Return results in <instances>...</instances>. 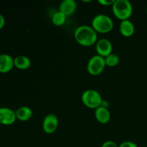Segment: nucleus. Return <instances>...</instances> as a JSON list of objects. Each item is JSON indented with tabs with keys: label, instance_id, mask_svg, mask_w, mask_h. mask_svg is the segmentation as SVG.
<instances>
[{
	"label": "nucleus",
	"instance_id": "obj_1",
	"mask_svg": "<svg viewBox=\"0 0 147 147\" xmlns=\"http://www.w3.org/2000/svg\"><path fill=\"white\" fill-rule=\"evenodd\" d=\"M74 37L78 43L83 46L89 47L98 41L97 32L88 25H81L75 30Z\"/></svg>",
	"mask_w": 147,
	"mask_h": 147
},
{
	"label": "nucleus",
	"instance_id": "obj_2",
	"mask_svg": "<svg viewBox=\"0 0 147 147\" xmlns=\"http://www.w3.org/2000/svg\"><path fill=\"white\" fill-rule=\"evenodd\" d=\"M112 10L115 17L119 20H129L133 13V7L128 0H116L112 5Z\"/></svg>",
	"mask_w": 147,
	"mask_h": 147
},
{
	"label": "nucleus",
	"instance_id": "obj_3",
	"mask_svg": "<svg viewBox=\"0 0 147 147\" xmlns=\"http://www.w3.org/2000/svg\"><path fill=\"white\" fill-rule=\"evenodd\" d=\"M92 26L96 32L107 33L111 31L113 27L112 19L106 14H100L95 16L92 20Z\"/></svg>",
	"mask_w": 147,
	"mask_h": 147
},
{
	"label": "nucleus",
	"instance_id": "obj_4",
	"mask_svg": "<svg viewBox=\"0 0 147 147\" xmlns=\"http://www.w3.org/2000/svg\"><path fill=\"white\" fill-rule=\"evenodd\" d=\"M81 99L83 104L90 109H96L101 106L103 102V98L100 93L93 89L85 90L82 94Z\"/></svg>",
	"mask_w": 147,
	"mask_h": 147
},
{
	"label": "nucleus",
	"instance_id": "obj_5",
	"mask_svg": "<svg viewBox=\"0 0 147 147\" xmlns=\"http://www.w3.org/2000/svg\"><path fill=\"white\" fill-rule=\"evenodd\" d=\"M106 66L104 57L96 55L90 57L88 62L87 70L91 76H96L100 75L104 70Z\"/></svg>",
	"mask_w": 147,
	"mask_h": 147
},
{
	"label": "nucleus",
	"instance_id": "obj_6",
	"mask_svg": "<svg viewBox=\"0 0 147 147\" xmlns=\"http://www.w3.org/2000/svg\"><path fill=\"white\" fill-rule=\"evenodd\" d=\"M96 50L98 55L106 57L112 53L113 46L110 40L106 38H102L98 40L96 43Z\"/></svg>",
	"mask_w": 147,
	"mask_h": 147
},
{
	"label": "nucleus",
	"instance_id": "obj_7",
	"mask_svg": "<svg viewBox=\"0 0 147 147\" xmlns=\"http://www.w3.org/2000/svg\"><path fill=\"white\" fill-rule=\"evenodd\" d=\"M58 126V119L55 114L50 113L45 117L42 122L43 131L46 134H53L57 130Z\"/></svg>",
	"mask_w": 147,
	"mask_h": 147
},
{
	"label": "nucleus",
	"instance_id": "obj_8",
	"mask_svg": "<svg viewBox=\"0 0 147 147\" xmlns=\"http://www.w3.org/2000/svg\"><path fill=\"white\" fill-rule=\"evenodd\" d=\"M17 120L15 111L6 107L0 108V123L3 125H11Z\"/></svg>",
	"mask_w": 147,
	"mask_h": 147
},
{
	"label": "nucleus",
	"instance_id": "obj_9",
	"mask_svg": "<svg viewBox=\"0 0 147 147\" xmlns=\"http://www.w3.org/2000/svg\"><path fill=\"white\" fill-rule=\"evenodd\" d=\"M14 66V59L11 56L7 54L0 55V73H8L12 70Z\"/></svg>",
	"mask_w": 147,
	"mask_h": 147
},
{
	"label": "nucleus",
	"instance_id": "obj_10",
	"mask_svg": "<svg viewBox=\"0 0 147 147\" xmlns=\"http://www.w3.org/2000/svg\"><path fill=\"white\" fill-rule=\"evenodd\" d=\"M119 31L123 37H131L134 34L135 27L133 22L129 20H123L119 24Z\"/></svg>",
	"mask_w": 147,
	"mask_h": 147
},
{
	"label": "nucleus",
	"instance_id": "obj_11",
	"mask_svg": "<svg viewBox=\"0 0 147 147\" xmlns=\"http://www.w3.org/2000/svg\"><path fill=\"white\" fill-rule=\"evenodd\" d=\"M77 4L74 0H63L60 4L59 11L66 16H70L76 11Z\"/></svg>",
	"mask_w": 147,
	"mask_h": 147
},
{
	"label": "nucleus",
	"instance_id": "obj_12",
	"mask_svg": "<svg viewBox=\"0 0 147 147\" xmlns=\"http://www.w3.org/2000/svg\"><path fill=\"white\" fill-rule=\"evenodd\" d=\"M95 117L99 123H107L111 119L110 111L107 108L100 106L95 110Z\"/></svg>",
	"mask_w": 147,
	"mask_h": 147
},
{
	"label": "nucleus",
	"instance_id": "obj_13",
	"mask_svg": "<svg viewBox=\"0 0 147 147\" xmlns=\"http://www.w3.org/2000/svg\"><path fill=\"white\" fill-rule=\"evenodd\" d=\"M17 119L21 121H27L31 119L32 116V111L27 106H22L15 111Z\"/></svg>",
	"mask_w": 147,
	"mask_h": 147
},
{
	"label": "nucleus",
	"instance_id": "obj_14",
	"mask_svg": "<svg viewBox=\"0 0 147 147\" xmlns=\"http://www.w3.org/2000/svg\"><path fill=\"white\" fill-rule=\"evenodd\" d=\"M14 67L20 70H27L31 65V60L24 55H19L14 59Z\"/></svg>",
	"mask_w": 147,
	"mask_h": 147
},
{
	"label": "nucleus",
	"instance_id": "obj_15",
	"mask_svg": "<svg viewBox=\"0 0 147 147\" xmlns=\"http://www.w3.org/2000/svg\"><path fill=\"white\" fill-rule=\"evenodd\" d=\"M66 17L67 16L63 14L61 11H58L55 13L52 17V22L53 24L55 26H61L64 24L66 21Z\"/></svg>",
	"mask_w": 147,
	"mask_h": 147
},
{
	"label": "nucleus",
	"instance_id": "obj_16",
	"mask_svg": "<svg viewBox=\"0 0 147 147\" xmlns=\"http://www.w3.org/2000/svg\"><path fill=\"white\" fill-rule=\"evenodd\" d=\"M105 63H106V66H109V67H114V66L117 65L120 62V57L119 55L114 53H111L107 57H104Z\"/></svg>",
	"mask_w": 147,
	"mask_h": 147
},
{
	"label": "nucleus",
	"instance_id": "obj_17",
	"mask_svg": "<svg viewBox=\"0 0 147 147\" xmlns=\"http://www.w3.org/2000/svg\"><path fill=\"white\" fill-rule=\"evenodd\" d=\"M116 0H98V3L103 6H112Z\"/></svg>",
	"mask_w": 147,
	"mask_h": 147
},
{
	"label": "nucleus",
	"instance_id": "obj_18",
	"mask_svg": "<svg viewBox=\"0 0 147 147\" xmlns=\"http://www.w3.org/2000/svg\"><path fill=\"white\" fill-rule=\"evenodd\" d=\"M119 147H138V146L132 142H122Z\"/></svg>",
	"mask_w": 147,
	"mask_h": 147
},
{
	"label": "nucleus",
	"instance_id": "obj_19",
	"mask_svg": "<svg viewBox=\"0 0 147 147\" xmlns=\"http://www.w3.org/2000/svg\"><path fill=\"white\" fill-rule=\"evenodd\" d=\"M101 147H119L117 144L114 142L112 141H106L103 144Z\"/></svg>",
	"mask_w": 147,
	"mask_h": 147
},
{
	"label": "nucleus",
	"instance_id": "obj_20",
	"mask_svg": "<svg viewBox=\"0 0 147 147\" xmlns=\"http://www.w3.org/2000/svg\"><path fill=\"white\" fill-rule=\"evenodd\" d=\"M4 24H5V19L2 14H0V30L4 27Z\"/></svg>",
	"mask_w": 147,
	"mask_h": 147
},
{
	"label": "nucleus",
	"instance_id": "obj_21",
	"mask_svg": "<svg viewBox=\"0 0 147 147\" xmlns=\"http://www.w3.org/2000/svg\"><path fill=\"white\" fill-rule=\"evenodd\" d=\"M146 13H147V7H146Z\"/></svg>",
	"mask_w": 147,
	"mask_h": 147
}]
</instances>
